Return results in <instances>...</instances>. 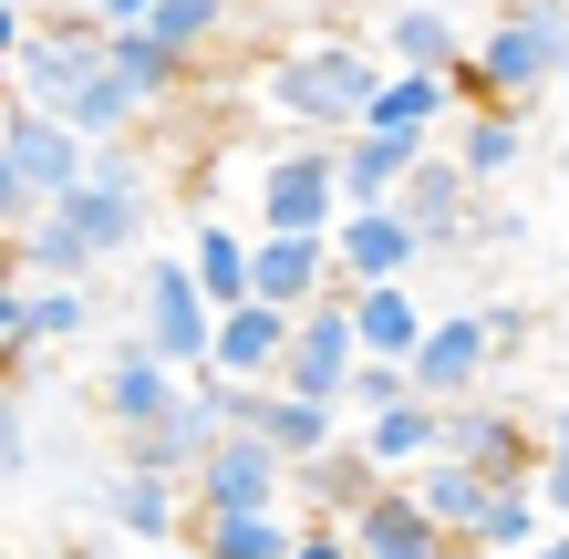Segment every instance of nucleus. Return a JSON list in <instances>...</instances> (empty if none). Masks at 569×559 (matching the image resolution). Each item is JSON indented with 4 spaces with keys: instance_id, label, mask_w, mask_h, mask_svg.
<instances>
[{
    "instance_id": "f257e3e1",
    "label": "nucleus",
    "mask_w": 569,
    "mask_h": 559,
    "mask_svg": "<svg viewBox=\"0 0 569 559\" xmlns=\"http://www.w3.org/2000/svg\"><path fill=\"white\" fill-rule=\"evenodd\" d=\"M373 93H383V52H373V42H352V31L280 42L270 62H259V104H270L300 146H342V136H362Z\"/></svg>"
},
{
    "instance_id": "f03ea898",
    "label": "nucleus",
    "mask_w": 569,
    "mask_h": 559,
    "mask_svg": "<svg viewBox=\"0 0 569 559\" xmlns=\"http://www.w3.org/2000/svg\"><path fill=\"white\" fill-rule=\"evenodd\" d=\"M559 83H569V0H508V11L477 21V52H466V73H456V104L528 124V104H549Z\"/></svg>"
},
{
    "instance_id": "7ed1b4c3",
    "label": "nucleus",
    "mask_w": 569,
    "mask_h": 559,
    "mask_svg": "<svg viewBox=\"0 0 569 559\" xmlns=\"http://www.w3.org/2000/svg\"><path fill=\"white\" fill-rule=\"evenodd\" d=\"M104 83V31H93L83 11H31V42L11 52V93L0 104H21V114H62L73 93Z\"/></svg>"
},
{
    "instance_id": "20e7f679",
    "label": "nucleus",
    "mask_w": 569,
    "mask_h": 559,
    "mask_svg": "<svg viewBox=\"0 0 569 559\" xmlns=\"http://www.w3.org/2000/svg\"><path fill=\"white\" fill-rule=\"evenodd\" d=\"M136 342L156 352L166 373H208V352H218V311H208V290L187 280V249L177 259H136Z\"/></svg>"
},
{
    "instance_id": "39448f33",
    "label": "nucleus",
    "mask_w": 569,
    "mask_h": 559,
    "mask_svg": "<svg viewBox=\"0 0 569 559\" xmlns=\"http://www.w3.org/2000/svg\"><path fill=\"white\" fill-rule=\"evenodd\" d=\"M331 228H342L331 146H270L259 156V239H331Z\"/></svg>"
},
{
    "instance_id": "423d86ee",
    "label": "nucleus",
    "mask_w": 569,
    "mask_h": 559,
    "mask_svg": "<svg viewBox=\"0 0 569 559\" xmlns=\"http://www.w3.org/2000/svg\"><path fill=\"white\" fill-rule=\"evenodd\" d=\"M177 405H187V373H166L136 332H104V352H93V415L114 425V446L146 436V425H166Z\"/></svg>"
},
{
    "instance_id": "0eeeda50",
    "label": "nucleus",
    "mask_w": 569,
    "mask_h": 559,
    "mask_svg": "<svg viewBox=\"0 0 569 559\" xmlns=\"http://www.w3.org/2000/svg\"><path fill=\"white\" fill-rule=\"evenodd\" d=\"M228 508H249V518L290 508V467H280L259 436H218V446H208V467L187 477V518H228Z\"/></svg>"
},
{
    "instance_id": "6e6552de",
    "label": "nucleus",
    "mask_w": 569,
    "mask_h": 559,
    "mask_svg": "<svg viewBox=\"0 0 569 559\" xmlns=\"http://www.w3.org/2000/svg\"><path fill=\"white\" fill-rule=\"evenodd\" d=\"M415 393L425 405H477L497 383V342H487V311H435L425 321V352H415Z\"/></svg>"
},
{
    "instance_id": "1a4fd4ad",
    "label": "nucleus",
    "mask_w": 569,
    "mask_h": 559,
    "mask_svg": "<svg viewBox=\"0 0 569 559\" xmlns=\"http://www.w3.org/2000/svg\"><path fill=\"white\" fill-rule=\"evenodd\" d=\"M446 456L466 477H487V487H528L539 477V425H518L508 405H446Z\"/></svg>"
},
{
    "instance_id": "9d476101",
    "label": "nucleus",
    "mask_w": 569,
    "mask_h": 559,
    "mask_svg": "<svg viewBox=\"0 0 569 559\" xmlns=\"http://www.w3.org/2000/svg\"><path fill=\"white\" fill-rule=\"evenodd\" d=\"M373 52H383V73H466L477 31H466L456 0H393L373 21Z\"/></svg>"
},
{
    "instance_id": "9b49d317",
    "label": "nucleus",
    "mask_w": 569,
    "mask_h": 559,
    "mask_svg": "<svg viewBox=\"0 0 569 559\" xmlns=\"http://www.w3.org/2000/svg\"><path fill=\"white\" fill-rule=\"evenodd\" d=\"M352 311L342 301H321V311H300L290 321V352H280V393H300V405H331L342 415V393H352Z\"/></svg>"
},
{
    "instance_id": "f8f14e48",
    "label": "nucleus",
    "mask_w": 569,
    "mask_h": 559,
    "mask_svg": "<svg viewBox=\"0 0 569 559\" xmlns=\"http://www.w3.org/2000/svg\"><path fill=\"white\" fill-rule=\"evenodd\" d=\"M415 270H425V239L393 208H352L342 228H331V280H342V301H352V290H393Z\"/></svg>"
},
{
    "instance_id": "ddd939ff",
    "label": "nucleus",
    "mask_w": 569,
    "mask_h": 559,
    "mask_svg": "<svg viewBox=\"0 0 569 559\" xmlns=\"http://www.w3.org/2000/svg\"><path fill=\"white\" fill-rule=\"evenodd\" d=\"M249 301H270V311H321V301H342V280H331V239H249Z\"/></svg>"
},
{
    "instance_id": "4468645a",
    "label": "nucleus",
    "mask_w": 569,
    "mask_h": 559,
    "mask_svg": "<svg viewBox=\"0 0 569 559\" xmlns=\"http://www.w3.org/2000/svg\"><path fill=\"white\" fill-rule=\"evenodd\" d=\"M0 156L21 167V187L42 197V208H52V197H73L83 167H93V146H73L52 114H21V104H0Z\"/></svg>"
},
{
    "instance_id": "2eb2a0df",
    "label": "nucleus",
    "mask_w": 569,
    "mask_h": 559,
    "mask_svg": "<svg viewBox=\"0 0 569 559\" xmlns=\"http://www.w3.org/2000/svg\"><path fill=\"white\" fill-rule=\"evenodd\" d=\"M466 208H477V187L456 177V156H446V146H435L425 167H415L405 187H393V218H405L415 239H425V259H456V239H466Z\"/></svg>"
},
{
    "instance_id": "dca6fc26",
    "label": "nucleus",
    "mask_w": 569,
    "mask_h": 559,
    "mask_svg": "<svg viewBox=\"0 0 569 559\" xmlns=\"http://www.w3.org/2000/svg\"><path fill=\"white\" fill-rule=\"evenodd\" d=\"M239 436H259V446H270L280 467L300 477V467H311V456H331V446H342L352 425L331 415V405H300V393H280V383H259V393H249V425H239Z\"/></svg>"
},
{
    "instance_id": "f3484780",
    "label": "nucleus",
    "mask_w": 569,
    "mask_h": 559,
    "mask_svg": "<svg viewBox=\"0 0 569 559\" xmlns=\"http://www.w3.org/2000/svg\"><path fill=\"white\" fill-rule=\"evenodd\" d=\"M146 208H156V197H104V187L52 197V218L73 228V249L93 259V270H114V259H146Z\"/></svg>"
},
{
    "instance_id": "a211bd4d",
    "label": "nucleus",
    "mask_w": 569,
    "mask_h": 559,
    "mask_svg": "<svg viewBox=\"0 0 569 559\" xmlns=\"http://www.w3.org/2000/svg\"><path fill=\"white\" fill-rule=\"evenodd\" d=\"M425 156H435V146H415V136H373V124H362V136H342V146H331V177H342V218H352V208H393V187H405Z\"/></svg>"
},
{
    "instance_id": "6ab92c4d",
    "label": "nucleus",
    "mask_w": 569,
    "mask_h": 559,
    "mask_svg": "<svg viewBox=\"0 0 569 559\" xmlns=\"http://www.w3.org/2000/svg\"><path fill=\"white\" fill-rule=\"evenodd\" d=\"M352 446L373 456V477L405 487V477H425L435 456H446V405H425V393H415V405H393V415H373V425H352Z\"/></svg>"
},
{
    "instance_id": "aec40b11",
    "label": "nucleus",
    "mask_w": 569,
    "mask_h": 559,
    "mask_svg": "<svg viewBox=\"0 0 569 559\" xmlns=\"http://www.w3.org/2000/svg\"><path fill=\"white\" fill-rule=\"evenodd\" d=\"M373 487H393V477H373V456L342 436L331 456H311V467L290 477V498H311V508H300V529H352V508L373 498Z\"/></svg>"
},
{
    "instance_id": "412c9836",
    "label": "nucleus",
    "mask_w": 569,
    "mask_h": 559,
    "mask_svg": "<svg viewBox=\"0 0 569 559\" xmlns=\"http://www.w3.org/2000/svg\"><path fill=\"white\" fill-rule=\"evenodd\" d=\"M352 352H362V363H415V352H425V301H415V280H393V290H352Z\"/></svg>"
},
{
    "instance_id": "4be33fe9",
    "label": "nucleus",
    "mask_w": 569,
    "mask_h": 559,
    "mask_svg": "<svg viewBox=\"0 0 569 559\" xmlns=\"http://www.w3.org/2000/svg\"><path fill=\"white\" fill-rule=\"evenodd\" d=\"M280 352H290V311L239 301V311H218V352H208V373H228V383H280Z\"/></svg>"
},
{
    "instance_id": "5701e85b",
    "label": "nucleus",
    "mask_w": 569,
    "mask_h": 559,
    "mask_svg": "<svg viewBox=\"0 0 569 559\" xmlns=\"http://www.w3.org/2000/svg\"><path fill=\"white\" fill-rule=\"evenodd\" d=\"M228 436V425L208 415V405H197V393H187V405L177 415H166V425H146V436H124V467H136V477H197V467H208V446Z\"/></svg>"
},
{
    "instance_id": "b1692460",
    "label": "nucleus",
    "mask_w": 569,
    "mask_h": 559,
    "mask_svg": "<svg viewBox=\"0 0 569 559\" xmlns=\"http://www.w3.org/2000/svg\"><path fill=\"white\" fill-rule=\"evenodd\" d=\"M456 177L477 187V197H508L518 187V167H528V124L518 114H456Z\"/></svg>"
},
{
    "instance_id": "393cba45",
    "label": "nucleus",
    "mask_w": 569,
    "mask_h": 559,
    "mask_svg": "<svg viewBox=\"0 0 569 559\" xmlns=\"http://www.w3.org/2000/svg\"><path fill=\"white\" fill-rule=\"evenodd\" d=\"M466 104H456V73H383V93H373V136H415V146H435L456 124Z\"/></svg>"
},
{
    "instance_id": "a878e982",
    "label": "nucleus",
    "mask_w": 569,
    "mask_h": 559,
    "mask_svg": "<svg viewBox=\"0 0 569 559\" xmlns=\"http://www.w3.org/2000/svg\"><path fill=\"white\" fill-rule=\"evenodd\" d=\"M93 508H104L124 539H146V549H177V539H187V487H177V477H136V467H124Z\"/></svg>"
},
{
    "instance_id": "bb28decb",
    "label": "nucleus",
    "mask_w": 569,
    "mask_h": 559,
    "mask_svg": "<svg viewBox=\"0 0 569 559\" xmlns=\"http://www.w3.org/2000/svg\"><path fill=\"white\" fill-rule=\"evenodd\" d=\"M104 73L124 83V104L156 114V104H177V83H187V62L156 42V31H104Z\"/></svg>"
},
{
    "instance_id": "cd10ccee",
    "label": "nucleus",
    "mask_w": 569,
    "mask_h": 559,
    "mask_svg": "<svg viewBox=\"0 0 569 559\" xmlns=\"http://www.w3.org/2000/svg\"><path fill=\"white\" fill-rule=\"evenodd\" d=\"M300 539V518L270 508V518H249V508H228V518H187V549L197 559H290Z\"/></svg>"
},
{
    "instance_id": "c85d7f7f",
    "label": "nucleus",
    "mask_w": 569,
    "mask_h": 559,
    "mask_svg": "<svg viewBox=\"0 0 569 559\" xmlns=\"http://www.w3.org/2000/svg\"><path fill=\"white\" fill-rule=\"evenodd\" d=\"M187 280L208 290V311H239L249 301V239L218 218H187Z\"/></svg>"
},
{
    "instance_id": "c756f323",
    "label": "nucleus",
    "mask_w": 569,
    "mask_h": 559,
    "mask_svg": "<svg viewBox=\"0 0 569 559\" xmlns=\"http://www.w3.org/2000/svg\"><path fill=\"white\" fill-rule=\"evenodd\" d=\"M0 342H21V352H42V342H93V290H42V280H21V311L0 321Z\"/></svg>"
},
{
    "instance_id": "7c9ffc66",
    "label": "nucleus",
    "mask_w": 569,
    "mask_h": 559,
    "mask_svg": "<svg viewBox=\"0 0 569 559\" xmlns=\"http://www.w3.org/2000/svg\"><path fill=\"white\" fill-rule=\"evenodd\" d=\"M539 539H549V508L528 498V487H487L477 529H466V559H528Z\"/></svg>"
},
{
    "instance_id": "2f4dec72",
    "label": "nucleus",
    "mask_w": 569,
    "mask_h": 559,
    "mask_svg": "<svg viewBox=\"0 0 569 559\" xmlns=\"http://www.w3.org/2000/svg\"><path fill=\"white\" fill-rule=\"evenodd\" d=\"M352 559H383V549H415V539H435V518L415 508V487H373V498L352 508Z\"/></svg>"
},
{
    "instance_id": "473e14b6",
    "label": "nucleus",
    "mask_w": 569,
    "mask_h": 559,
    "mask_svg": "<svg viewBox=\"0 0 569 559\" xmlns=\"http://www.w3.org/2000/svg\"><path fill=\"white\" fill-rule=\"evenodd\" d=\"M405 487H415V508L435 518V539H456V549H466V529H477V508H487V477H466L456 456H435V467L405 477Z\"/></svg>"
},
{
    "instance_id": "72a5a7b5",
    "label": "nucleus",
    "mask_w": 569,
    "mask_h": 559,
    "mask_svg": "<svg viewBox=\"0 0 569 559\" xmlns=\"http://www.w3.org/2000/svg\"><path fill=\"white\" fill-rule=\"evenodd\" d=\"M146 31H156L177 62H208V52L228 42V0H156V21H146Z\"/></svg>"
},
{
    "instance_id": "f704fd0d",
    "label": "nucleus",
    "mask_w": 569,
    "mask_h": 559,
    "mask_svg": "<svg viewBox=\"0 0 569 559\" xmlns=\"http://www.w3.org/2000/svg\"><path fill=\"white\" fill-rule=\"evenodd\" d=\"M528 498L549 508V529H569V405L539 425V477H528Z\"/></svg>"
},
{
    "instance_id": "c9c22d12",
    "label": "nucleus",
    "mask_w": 569,
    "mask_h": 559,
    "mask_svg": "<svg viewBox=\"0 0 569 559\" xmlns=\"http://www.w3.org/2000/svg\"><path fill=\"white\" fill-rule=\"evenodd\" d=\"M393 405H415V373L405 363H352V393H342V425H373Z\"/></svg>"
},
{
    "instance_id": "e433bc0d",
    "label": "nucleus",
    "mask_w": 569,
    "mask_h": 559,
    "mask_svg": "<svg viewBox=\"0 0 569 559\" xmlns=\"http://www.w3.org/2000/svg\"><path fill=\"white\" fill-rule=\"evenodd\" d=\"M83 187H104V197H156V177H146V156H136V146H93Z\"/></svg>"
},
{
    "instance_id": "4c0bfd02",
    "label": "nucleus",
    "mask_w": 569,
    "mask_h": 559,
    "mask_svg": "<svg viewBox=\"0 0 569 559\" xmlns=\"http://www.w3.org/2000/svg\"><path fill=\"white\" fill-rule=\"evenodd\" d=\"M518 228H528V208H518V197H477V208H466V239H456V249H497V239H518Z\"/></svg>"
},
{
    "instance_id": "58836bf2",
    "label": "nucleus",
    "mask_w": 569,
    "mask_h": 559,
    "mask_svg": "<svg viewBox=\"0 0 569 559\" xmlns=\"http://www.w3.org/2000/svg\"><path fill=\"white\" fill-rule=\"evenodd\" d=\"M31 208H42V197H31V187H21V167L0 156V239H21V228H31Z\"/></svg>"
},
{
    "instance_id": "ea45409f",
    "label": "nucleus",
    "mask_w": 569,
    "mask_h": 559,
    "mask_svg": "<svg viewBox=\"0 0 569 559\" xmlns=\"http://www.w3.org/2000/svg\"><path fill=\"white\" fill-rule=\"evenodd\" d=\"M31 467V436H21V393H0V487Z\"/></svg>"
},
{
    "instance_id": "a19ab883",
    "label": "nucleus",
    "mask_w": 569,
    "mask_h": 559,
    "mask_svg": "<svg viewBox=\"0 0 569 559\" xmlns=\"http://www.w3.org/2000/svg\"><path fill=\"white\" fill-rule=\"evenodd\" d=\"M73 11H83L93 31H146V21H156V0H73Z\"/></svg>"
},
{
    "instance_id": "79ce46f5",
    "label": "nucleus",
    "mask_w": 569,
    "mask_h": 559,
    "mask_svg": "<svg viewBox=\"0 0 569 559\" xmlns=\"http://www.w3.org/2000/svg\"><path fill=\"white\" fill-rule=\"evenodd\" d=\"M487 342H497V373H508L518 352H528V311H508V301H497V311H487Z\"/></svg>"
},
{
    "instance_id": "37998d69",
    "label": "nucleus",
    "mask_w": 569,
    "mask_h": 559,
    "mask_svg": "<svg viewBox=\"0 0 569 559\" xmlns=\"http://www.w3.org/2000/svg\"><path fill=\"white\" fill-rule=\"evenodd\" d=\"M290 559H352V539H342V529H300Z\"/></svg>"
},
{
    "instance_id": "c03bdc74",
    "label": "nucleus",
    "mask_w": 569,
    "mask_h": 559,
    "mask_svg": "<svg viewBox=\"0 0 569 559\" xmlns=\"http://www.w3.org/2000/svg\"><path fill=\"white\" fill-rule=\"evenodd\" d=\"M21 42H31V11H21V0H0V73H11Z\"/></svg>"
},
{
    "instance_id": "a18cd8bd",
    "label": "nucleus",
    "mask_w": 569,
    "mask_h": 559,
    "mask_svg": "<svg viewBox=\"0 0 569 559\" xmlns=\"http://www.w3.org/2000/svg\"><path fill=\"white\" fill-rule=\"evenodd\" d=\"M383 559H466L456 539H415V549H383Z\"/></svg>"
},
{
    "instance_id": "49530a36",
    "label": "nucleus",
    "mask_w": 569,
    "mask_h": 559,
    "mask_svg": "<svg viewBox=\"0 0 569 559\" xmlns=\"http://www.w3.org/2000/svg\"><path fill=\"white\" fill-rule=\"evenodd\" d=\"M146 559H197V549H187V539H177V549H146Z\"/></svg>"
},
{
    "instance_id": "de8ad7c7",
    "label": "nucleus",
    "mask_w": 569,
    "mask_h": 559,
    "mask_svg": "<svg viewBox=\"0 0 569 559\" xmlns=\"http://www.w3.org/2000/svg\"><path fill=\"white\" fill-rule=\"evenodd\" d=\"M559 187H569V136H559Z\"/></svg>"
},
{
    "instance_id": "09e8293b",
    "label": "nucleus",
    "mask_w": 569,
    "mask_h": 559,
    "mask_svg": "<svg viewBox=\"0 0 569 559\" xmlns=\"http://www.w3.org/2000/svg\"><path fill=\"white\" fill-rule=\"evenodd\" d=\"M559 114H569V83H559Z\"/></svg>"
},
{
    "instance_id": "8fccbe9b",
    "label": "nucleus",
    "mask_w": 569,
    "mask_h": 559,
    "mask_svg": "<svg viewBox=\"0 0 569 559\" xmlns=\"http://www.w3.org/2000/svg\"><path fill=\"white\" fill-rule=\"evenodd\" d=\"M559 259H569V249H559Z\"/></svg>"
}]
</instances>
